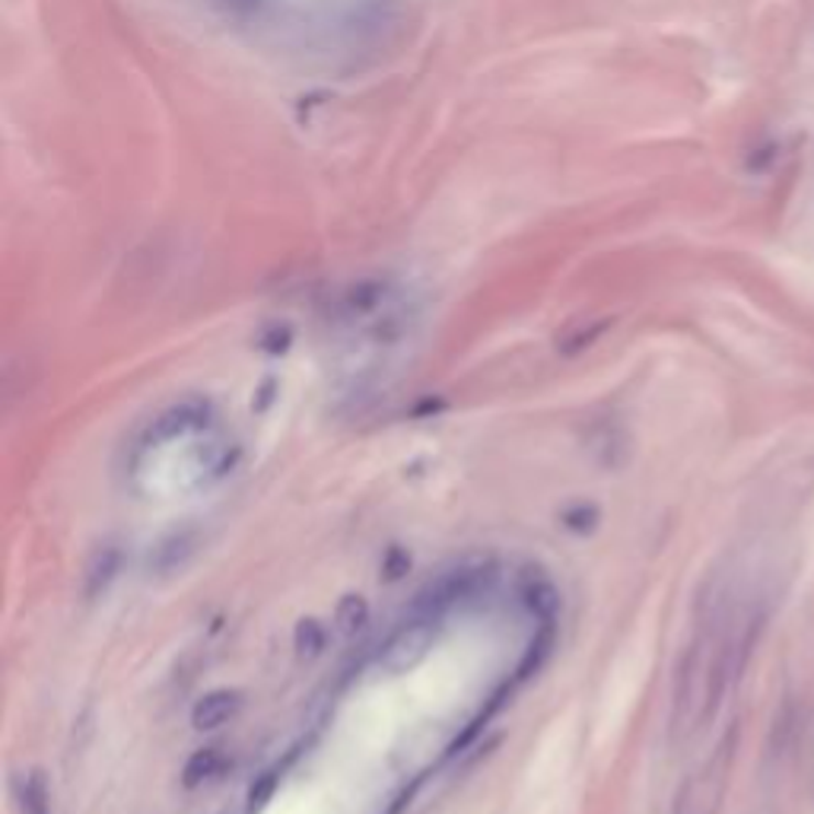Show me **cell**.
<instances>
[{"label": "cell", "instance_id": "obj_1", "mask_svg": "<svg viewBox=\"0 0 814 814\" xmlns=\"http://www.w3.org/2000/svg\"><path fill=\"white\" fill-rule=\"evenodd\" d=\"M230 23L265 32H293L305 26H322L325 16L332 23V0H208Z\"/></svg>", "mask_w": 814, "mask_h": 814}, {"label": "cell", "instance_id": "obj_2", "mask_svg": "<svg viewBox=\"0 0 814 814\" xmlns=\"http://www.w3.org/2000/svg\"><path fill=\"white\" fill-rule=\"evenodd\" d=\"M732 751H735V728L710 755V760L681 783L671 814H720L725 783H728V767H732Z\"/></svg>", "mask_w": 814, "mask_h": 814}, {"label": "cell", "instance_id": "obj_3", "mask_svg": "<svg viewBox=\"0 0 814 814\" xmlns=\"http://www.w3.org/2000/svg\"><path fill=\"white\" fill-rule=\"evenodd\" d=\"M236 710H239V696L233 694V691H211V694H204L194 703L191 723H194V728H201V732L220 728V725H226L236 716Z\"/></svg>", "mask_w": 814, "mask_h": 814}, {"label": "cell", "instance_id": "obj_4", "mask_svg": "<svg viewBox=\"0 0 814 814\" xmlns=\"http://www.w3.org/2000/svg\"><path fill=\"white\" fill-rule=\"evenodd\" d=\"M20 814H52V789L45 783V773H30L20 792Z\"/></svg>", "mask_w": 814, "mask_h": 814}, {"label": "cell", "instance_id": "obj_5", "mask_svg": "<svg viewBox=\"0 0 814 814\" xmlns=\"http://www.w3.org/2000/svg\"><path fill=\"white\" fill-rule=\"evenodd\" d=\"M220 767H223L220 751H216V748H204V751H198V755L188 760V767H185V783L188 785L208 783L211 777H216Z\"/></svg>", "mask_w": 814, "mask_h": 814}]
</instances>
